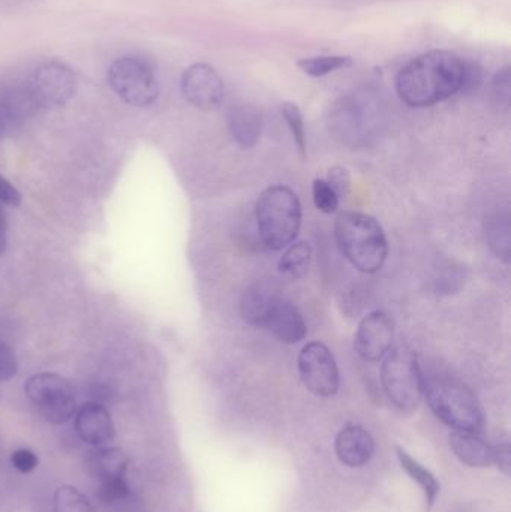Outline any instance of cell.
<instances>
[{
	"mask_svg": "<svg viewBox=\"0 0 511 512\" xmlns=\"http://www.w3.org/2000/svg\"><path fill=\"white\" fill-rule=\"evenodd\" d=\"M9 131L8 122H6L5 116H3L2 110H0V141L5 137L6 132Z\"/></svg>",
	"mask_w": 511,
	"mask_h": 512,
	"instance_id": "37",
	"label": "cell"
},
{
	"mask_svg": "<svg viewBox=\"0 0 511 512\" xmlns=\"http://www.w3.org/2000/svg\"><path fill=\"white\" fill-rule=\"evenodd\" d=\"M0 110L8 122L9 129L23 125L38 113L39 105L36 104L27 81L0 87Z\"/></svg>",
	"mask_w": 511,
	"mask_h": 512,
	"instance_id": "16",
	"label": "cell"
},
{
	"mask_svg": "<svg viewBox=\"0 0 511 512\" xmlns=\"http://www.w3.org/2000/svg\"><path fill=\"white\" fill-rule=\"evenodd\" d=\"M90 474L98 480H116L125 478L128 471L129 457L120 448L101 447L90 453L87 459Z\"/></svg>",
	"mask_w": 511,
	"mask_h": 512,
	"instance_id": "20",
	"label": "cell"
},
{
	"mask_svg": "<svg viewBox=\"0 0 511 512\" xmlns=\"http://www.w3.org/2000/svg\"><path fill=\"white\" fill-rule=\"evenodd\" d=\"M6 248V222L5 215H3L2 209H0V255L3 254Z\"/></svg>",
	"mask_w": 511,
	"mask_h": 512,
	"instance_id": "36",
	"label": "cell"
},
{
	"mask_svg": "<svg viewBox=\"0 0 511 512\" xmlns=\"http://www.w3.org/2000/svg\"><path fill=\"white\" fill-rule=\"evenodd\" d=\"M129 493L131 492L125 478H116V480L101 481L96 495L105 504H114V502L125 501Z\"/></svg>",
	"mask_w": 511,
	"mask_h": 512,
	"instance_id": "28",
	"label": "cell"
},
{
	"mask_svg": "<svg viewBox=\"0 0 511 512\" xmlns=\"http://www.w3.org/2000/svg\"><path fill=\"white\" fill-rule=\"evenodd\" d=\"M326 182L332 186V189L336 192V195H338L339 200L350 194L351 176L350 173H348L347 168L333 167L332 170L329 171V179H327Z\"/></svg>",
	"mask_w": 511,
	"mask_h": 512,
	"instance_id": "30",
	"label": "cell"
},
{
	"mask_svg": "<svg viewBox=\"0 0 511 512\" xmlns=\"http://www.w3.org/2000/svg\"><path fill=\"white\" fill-rule=\"evenodd\" d=\"M0 204L9 207H18L21 204L20 192L3 176H0Z\"/></svg>",
	"mask_w": 511,
	"mask_h": 512,
	"instance_id": "33",
	"label": "cell"
},
{
	"mask_svg": "<svg viewBox=\"0 0 511 512\" xmlns=\"http://www.w3.org/2000/svg\"><path fill=\"white\" fill-rule=\"evenodd\" d=\"M27 399L51 424H65L77 412L71 384L57 373H38L26 382Z\"/></svg>",
	"mask_w": 511,
	"mask_h": 512,
	"instance_id": "7",
	"label": "cell"
},
{
	"mask_svg": "<svg viewBox=\"0 0 511 512\" xmlns=\"http://www.w3.org/2000/svg\"><path fill=\"white\" fill-rule=\"evenodd\" d=\"M426 402L438 420L453 432L477 433L485 429L486 418L476 394L461 382L446 378L425 381Z\"/></svg>",
	"mask_w": 511,
	"mask_h": 512,
	"instance_id": "3",
	"label": "cell"
},
{
	"mask_svg": "<svg viewBox=\"0 0 511 512\" xmlns=\"http://www.w3.org/2000/svg\"><path fill=\"white\" fill-rule=\"evenodd\" d=\"M396 453H398V459L399 463H401L402 469L407 472L408 477H410L414 483L419 484L420 489L425 493L426 510H432L435 501H437L438 495H440L441 489L437 477H435L429 469H426L422 463L413 459L407 451L402 450V448H398Z\"/></svg>",
	"mask_w": 511,
	"mask_h": 512,
	"instance_id": "21",
	"label": "cell"
},
{
	"mask_svg": "<svg viewBox=\"0 0 511 512\" xmlns=\"http://www.w3.org/2000/svg\"><path fill=\"white\" fill-rule=\"evenodd\" d=\"M266 325L275 334L276 339L288 343V345L302 342L308 334V325H306L302 313L293 304L284 300L273 310Z\"/></svg>",
	"mask_w": 511,
	"mask_h": 512,
	"instance_id": "17",
	"label": "cell"
},
{
	"mask_svg": "<svg viewBox=\"0 0 511 512\" xmlns=\"http://www.w3.org/2000/svg\"><path fill=\"white\" fill-rule=\"evenodd\" d=\"M494 92L501 101L509 104L510 101V68L501 69L494 78Z\"/></svg>",
	"mask_w": 511,
	"mask_h": 512,
	"instance_id": "34",
	"label": "cell"
},
{
	"mask_svg": "<svg viewBox=\"0 0 511 512\" xmlns=\"http://www.w3.org/2000/svg\"><path fill=\"white\" fill-rule=\"evenodd\" d=\"M282 116L293 134L294 143L299 150L302 158H306V132L305 122H303V114L300 108L293 102H285L282 105Z\"/></svg>",
	"mask_w": 511,
	"mask_h": 512,
	"instance_id": "26",
	"label": "cell"
},
{
	"mask_svg": "<svg viewBox=\"0 0 511 512\" xmlns=\"http://www.w3.org/2000/svg\"><path fill=\"white\" fill-rule=\"evenodd\" d=\"M488 236L489 246L498 258H503L504 261L510 259V222L509 216L497 215L488 222Z\"/></svg>",
	"mask_w": 511,
	"mask_h": 512,
	"instance_id": "24",
	"label": "cell"
},
{
	"mask_svg": "<svg viewBox=\"0 0 511 512\" xmlns=\"http://www.w3.org/2000/svg\"><path fill=\"white\" fill-rule=\"evenodd\" d=\"M335 239L342 255L362 273H378L389 255L383 228L365 213H342L335 222Z\"/></svg>",
	"mask_w": 511,
	"mask_h": 512,
	"instance_id": "2",
	"label": "cell"
},
{
	"mask_svg": "<svg viewBox=\"0 0 511 512\" xmlns=\"http://www.w3.org/2000/svg\"><path fill=\"white\" fill-rule=\"evenodd\" d=\"M228 126L234 141L243 149H251L260 140L263 117L254 105L237 104L228 114Z\"/></svg>",
	"mask_w": 511,
	"mask_h": 512,
	"instance_id": "18",
	"label": "cell"
},
{
	"mask_svg": "<svg viewBox=\"0 0 511 512\" xmlns=\"http://www.w3.org/2000/svg\"><path fill=\"white\" fill-rule=\"evenodd\" d=\"M395 325L387 313H369L362 319L354 336V349L365 361H380L392 349Z\"/></svg>",
	"mask_w": 511,
	"mask_h": 512,
	"instance_id": "12",
	"label": "cell"
},
{
	"mask_svg": "<svg viewBox=\"0 0 511 512\" xmlns=\"http://www.w3.org/2000/svg\"><path fill=\"white\" fill-rule=\"evenodd\" d=\"M54 512H96L92 502L77 487L62 486L54 492Z\"/></svg>",
	"mask_w": 511,
	"mask_h": 512,
	"instance_id": "25",
	"label": "cell"
},
{
	"mask_svg": "<svg viewBox=\"0 0 511 512\" xmlns=\"http://www.w3.org/2000/svg\"><path fill=\"white\" fill-rule=\"evenodd\" d=\"M465 60L447 50H434L408 62L396 78V92L408 107H432L462 92Z\"/></svg>",
	"mask_w": 511,
	"mask_h": 512,
	"instance_id": "1",
	"label": "cell"
},
{
	"mask_svg": "<svg viewBox=\"0 0 511 512\" xmlns=\"http://www.w3.org/2000/svg\"><path fill=\"white\" fill-rule=\"evenodd\" d=\"M180 87L186 101L201 111L215 110L224 101V81L216 69L207 63L189 66L183 72Z\"/></svg>",
	"mask_w": 511,
	"mask_h": 512,
	"instance_id": "11",
	"label": "cell"
},
{
	"mask_svg": "<svg viewBox=\"0 0 511 512\" xmlns=\"http://www.w3.org/2000/svg\"><path fill=\"white\" fill-rule=\"evenodd\" d=\"M483 81V72L477 63L467 62L465 60L464 84H462V92H473L479 89Z\"/></svg>",
	"mask_w": 511,
	"mask_h": 512,
	"instance_id": "32",
	"label": "cell"
},
{
	"mask_svg": "<svg viewBox=\"0 0 511 512\" xmlns=\"http://www.w3.org/2000/svg\"><path fill=\"white\" fill-rule=\"evenodd\" d=\"M281 301V283L276 279L264 277V279L255 280L246 289L240 303V313L248 324L266 325L267 319Z\"/></svg>",
	"mask_w": 511,
	"mask_h": 512,
	"instance_id": "13",
	"label": "cell"
},
{
	"mask_svg": "<svg viewBox=\"0 0 511 512\" xmlns=\"http://www.w3.org/2000/svg\"><path fill=\"white\" fill-rule=\"evenodd\" d=\"M312 197H314L315 207L326 215H332L338 210L339 197L333 191L332 186L326 180H314L312 185Z\"/></svg>",
	"mask_w": 511,
	"mask_h": 512,
	"instance_id": "27",
	"label": "cell"
},
{
	"mask_svg": "<svg viewBox=\"0 0 511 512\" xmlns=\"http://www.w3.org/2000/svg\"><path fill=\"white\" fill-rule=\"evenodd\" d=\"M375 93L357 92L339 99L330 110V128L345 141H356L366 129L368 117L374 116Z\"/></svg>",
	"mask_w": 511,
	"mask_h": 512,
	"instance_id": "10",
	"label": "cell"
},
{
	"mask_svg": "<svg viewBox=\"0 0 511 512\" xmlns=\"http://www.w3.org/2000/svg\"><path fill=\"white\" fill-rule=\"evenodd\" d=\"M75 432L81 441L101 448L110 444L116 436L110 412L98 402H89L75 412Z\"/></svg>",
	"mask_w": 511,
	"mask_h": 512,
	"instance_id": "14",
	"label": "cell"
},
{
	"mask_svg": "<svg viewBox=\"0 0 511 512\" xmlns=\"http://www.w3.org/2000/svg\"><path fill=\"white\" fill-rule=\"evenodd\" d=\"M336 456L348 468H362L374 456L375 442L371 433L360 426H347L335 441Z\"/></svg>",
	"mask_w": 511,
	"mask_h": 512,
	"instance_id": "15",
	"label": "cell"
},
{
	"mask_svg": "<svg viewBox=\"0 0 511 512\" xmlns=\"http://www.w3.org/2000/svg\"><path fill=\"white\" fill-rule=\"evenodd\" d=\"M27 86L39 108L63 107L77 93L78 80L68 63L51 59L33 69Z\"/></svg>",
	"mask_w": 511,
	"mask_h": 512,
	"instance_id": "8",
	"label": "cell"
},
{
	"mask_svg": "<svg viewBox=\"0 0 511 512\" xmlns=\"http://www.w3.org/2000/svg\"><path fill=\"white\" fill-rule=\"evenodd\" d=\"M38 457L33 451L21 448V450L14 451L11 456V463L18 472L21 474H30L38 468Z\"/></svg>",
	"mask_w": 511,
	"mask_h": 512,
	"instance_id": "31",
	"label": "cell"
},
{
	"mask_svg": "<svg viewBox=\"0 0 511 512\" xmlns=\"http://www.w3.org/2000/svg\"><path fill=\"white\" fill-rule=\"evenodd\" d=\"M255 215L261 240L273 251L288 248L302 227V204L287 186H270L261 192Z\"/></svg>",
	"mask_w": 511,
	"mask_h": 512,
	"instance_id": "4",
	"label": "cell"
},
{
	"mask_svg": "<svg viewBox=\"0 0 511 512\" xmlns=\"http://www.w3.org/2000/svg\"><path fill=\"white\" fill-rule=\"evenodd\" d=\"M351 65H353V59L350 56L306 57L297 62L300 71L314 78L324 77V75L332 74V72L348 68Z\"/></svg>",
	"mask_w": 511,
	"mask_h": 512,
	"instance_id": "23",
	"label": "cell"
},
{
	"mask_svg": "<svg viewBox=\"0 0 511 512\" xmlns=\"http://www.w3.org/2000/svg\"><path fill=\"white\" fill-rule=\"evenodd\" d=\"M494 463H497L498 468L501 469V471L504 472L506 475H510V469H511V454H510V445L503 444L500 445V447L494 448Z\"/></svg>",
	"mask_w": 511,
	"mask_h": 512,
	"instance_id": "35",
	"label": "cell"
},
{
	"mask_svg": "<svg viewBox=\"0 0 511 512\" xmlns=\"http://www.w3.org/2000/svg\"><path fill=\"white\" fill-rule=\"evenodd\" d=\"M108 86L131 107L146 108L155 104L159 83L152 66L137 56H123L111 63Z\"/></svg>",
	"mask_w": 511,
	"mask_h": 512,
	"instance_id": "6",
	"label": "cell"
},
{
	"mask_svg": "<svg viewBox=\"0 0 511 512\" xmlns=\"http://www.w3.org/2000/svg\"><path fill=\"white\" fill-rule=\"evenodd\" d=\"M299 373L306 390L314 396L332 397L338 393V364L324 343L311 342L300 351Z\"/></svg>",
	"mask_w": 511,
	"mask_h": 512,
	"instance_id": "9",
	"label": "cell"
},
{
	"mask_svg": "<svg viewBox=\"0 0 511 512\" xmlns=\"http://www.w3.org/2000/svg\"><path fill=\"white\" fill-rule=\"evenodd\" d=\"M450 445L456 457L470 468H488L494 465V447L483 441L477 433L453 432Z\"/></svg>",
	"mask_w": 511,
	"mask_h": 512,
	"instance_id": "19",
	"label": "cell"
},
{
	"mask_svg": "<svg viewBox=\"0 0 511 512\" xmlns=\"http://www.w3.org/2000/svg\"><path fill=\"white\" fill-rule=\"evenodd\" d=\"M381 382L387 397L401 411L419 408L425 394V379L417 355L407 346H399L387 354L381 367Z\"/></svg>",
	"mask_w": 511,
	"mask_h": 512,
	"instance_id": "5",
	"label": "cell"
},
{
	"mask_svg": "<svg viewBox=\"0 0 511 512\" xmlns=\"http://www.w3.org/2000/svg\"><path fill=\"white\" fill-rule=\"evenodd\" d=\"M18 372V361L14 351L0 340V382L9 381Z\"/></svg>",
	"mask_w": 511,
	"mask_h": 512,
	"instance_id": "29",
	"label": "cell"
},
{
	"mask_svg": "<svg viewBox=\"0 0 511 512\" xmlns=\"http://www.w3.org/2000/svg\"><path fill=\"white\" fill-rule=\"evenodd\" d=\"M312 249L309 243H291L282 258L279 259L278 270L285 279H302L308 274L311 265Z\"/></svg>",
	"mask_w": 511,
	"mask_h": 512,
	"instance_id": "22",
	"label": "cell"
}]
</instances>
